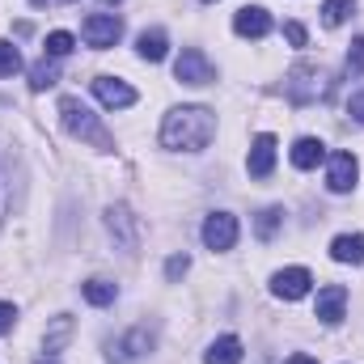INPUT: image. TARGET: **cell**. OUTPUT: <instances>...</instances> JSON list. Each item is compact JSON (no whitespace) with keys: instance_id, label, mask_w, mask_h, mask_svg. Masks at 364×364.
<instances>
[{"instance_id":"6da1fadb","label":"cell","mask_w":364,"mask_h":364,"mask_svg":"<svg viewBox=\"0 0 364 364\" xmlns=\"http://www.w3.org/2000/svg\"><path fill=\"white\" fill-rule=\"evenodd\" d=\"M216 136V114L208 106H178L161 123V144L174 153H199Z\"/></svg>"},{"instance_id":"7a4b0ae2","label":"cell","mask_w":364,"mask_h":364,"mask_svg":"<svg viewBox=\"0 0 364 364\" xmlns=\"http://www.w3.org/2000/svg\"><path fill=\"white\" fill-rule=\"evenodd\" d=\"M60 119H64V127H68L73 136L90 140L93 149H114L110 132L102 127V119L93 114V110L85 106V102H81V97H60Z\"/></svg>"},{"instance_id":"3957f363","label":"cell","mask_w":364,"mask_h":364,"mask_svg":"<svg viewBox=\"0 0 364 364\" xmlns=\"http://www.w3.org/2000/svg\"><path fill=\"white\" fill-rule=\"evenodd\" d=\"M284 93H288V102L309 106V102H318V97L331 93V77H326V68H318V64H296V68L288 73V81H284Z\"/></svg>"},{"instance_id":"277c9868","label":"cell","mask_w":364,"mask_h":364,"mask_svg":"<svg viewBox=\"0 0 364 364\" xmlns=\"http://www.w3.org/2000/svg\"><path fill=\"white\" fill-rule=\"evenodd\" d=\"M174 77H178L182 85H212L216 81V68H212V60L199 47H186L178 55V64H174Z\"/></svg>"},{"instance_id":"5b68a950","label":"cell","mask_w":364,"mask_h":364,"mask_svg":"<svg viewBox=\"0 0 364 364\" xmlns=\"http://www.w3.org/2000/svg\"><path fill=\"white\" fill-rule=\"evenodd\" d=\"M81 34H85V43H90V47L106 51V47H114V43L123 38V21H119L114 13H90V17H85V26H81Z\"/></svg>"},{"instance_id":"8992f818","label":"cell","mask_w":364,"mask_h":364,"mask_svg":"<svg viewBox=\"0 0 364 364\" xmlns=\"http://www.w3.org/2000/svg\"><path fill=\"white\" fill-rule=\"evenodd\" d=\"M149 348H153V335L140 326V331H127L123 339H110V343H106V360L110 364H132V360H140Z\"/></svg>"},{"instance_id":"52a82bcc","label":"cell","mask_w":364,"mask_h":364,"mask_svg":"<svg viewBox=\"0 0 364 364\" xmlns=\"http://www.w3.org/2000/svg\"><path fill=\"white\" fill-rule=\"evenodd\" d=\"M233 242H237V216L212 212V216L203 220V246H208V250H233Z\"/></svg>"},{"instance_id":"ba28073f","label":"cell","mask_w":364,"mask_h":364,"mask_svg":"<svg viewBox=\"0 0 364 364\" xmlns=\"http://www.w3.org/2000/svg\"><path fill=\"white\" fill-rule=\"evenodd\" d=\"M360 178V161L352 157V153H335L331 157V166H326V186L335 191V195H348L352 186Z\"/></svg>"},{"instance_id":"9c48e42d","label":"cell","mask_w":364,"mask_h":364,"mask_svg":"<svg viewBox=\"0 0 364 364\" xmlns=\"http://www.w3.org/2000/svg\"><path fill=\"white\" fill-rule=\"evenodd\" d=\"M93 93H97V102L110 106V110L136 106V90H132L127 81H119V77H97V81H93Z\"/></svg>"},{"instance_id":"30bf717a","label":"cell","mask_w":364,"mask_h":364,"mask_svg":"<svg viewBox=\"0 0 364 364\" xmlns=\"http://www.w3.org/2000/svg\"><path fill=\"white\" fill-rule=\"evenodd\" d=\"M309 284H314V275L305 272V267H284V272L272 275V292L284 296V301H301L309 292Z\"/></svg>"},{"instance_id":"8fae6325","label":"cell","mask_w":364,"mask_h":364,"mask_svg":"<svg viewBox=\"0 0 364 364\" xmlns=\"http://www.w3.org/2000/svg\"><path fill=\"white\" fill-rule=\"evenodd\" d=\"M233 30L242 38H263V34H272V13L259 9V4H246V9L233 13Z\"/></svg>"},{"instance_id":"7c38bea8","label":"cell","mask_w":364,"mask_h":364,"mask_svg":"<svg viewBox=\"0 0 364 364\" xmlns=\"http://www.w3.org/2000/svg\"><path fill=\"white\" fill-rule=\"evenodd\" d=\"M343 305H348V288H343V284L322 288V292H318V322L339 326V322H343Z\"/></svg>"},{"instance_id":"4fadbf2b","label":"cell","mask_w":364,"mask_h":364,"mask_svg":"<svg viewBox=\"0 0 364 364\" xmlns=\"http://www.w3.org/2000/svg\"><path fill=\"white\" fill-rule=\"evenodd\" d=\"M275 170V136H255V144H250V174L255 178H267Z\"/></svg>"},{"instance_id":"5bb4252c","label":"cell","mask_w":364,"mask_h":364,"mask_svg":"<svg viewBox=\"0 0 364 364\" xmlns=\"http://www.w3.org/2000/svg\"><path fill=\"white\" fill-rule=\"evenodd\" d=\"M106 225H110V233H119V242H123L127 250H136L140 225H136V216H132L127 208H110V212H106Z\"/></svg>"},{"instance_id":"9a60e30c","label":"cell","mask_w":364,"mask_h":364,"mask_svg":"<svg viewBox=\"0 0 364 364\" xmlns=\"http://www.w3.org/2000/svg\"><path fill=\"white\" fill-rule=\"evenodd\" d=\"M136 51H140V60L161 64V60L170 55V38H166V30H144V34L136 38Z\"/></svg>"},{"instance_id":"2e32d148","label":"cell","mask_w":364,"mask_h":364,"mask_svg":"<svg viewBox=\"0 0 364 364\" xmlns=\"http://www.w3.org/2000/svg\"><path fill=\"white\" fill-rule=\"evenodd\" d=\"M318 161H326V144L314 140V136H301V140L292 144V166H296V170H314Z\"/></svg>"},{"instance_id":"e0dca14e","label":"cell","mask_w":364,"mask_h":364,"mask_svg":"<svg viewBox=\"0 0 364 364\" xmlns=\"http://www.w3.org/2000/svg\"><path fill=\"white\" fill-rule=\"evenodd\" d=\"M331 259L335 263H364V233H343L331 242Z\"/></svg>"},{"instance_id":"ac0fdd59","label":"cell","mask_w":364,"mask_h":364,"mask_svg":"<svg viewBox=\"0 0 364 364\" xmlns=\"http://www.w3.org/2000/svg\"><path fill=\"white\" fill-rule=\"evenodd\" d=\"M208 364H242V339L237 335H220L212 348H208Z\"/></svg>"},{"instance_id":"d6986e66","label":"cell","mask_w":364,"mask_h":364,"mask_svg":"<svg viewBox=\"0 0 364 364\" xmlns=\"http://www.w3.org/2000/svg\"><path fill=\"white\" fill-rule=\"evenodd\" d=\"M55 81H60V68H55V60H51V55H43V60L30 68V90L43 93V90H51Z\"/></svg>"},{"instance_id":"ffe728a7","label":"cell","mask_w":364,"mask_h":364,"mask_svg":"<svg viewBox=\"0 0 364 364\" xmlns=\"http://www.w3.org/2000/svg\"><path fill=\"white\" fill-rule=\"evenodd\" d=\"M81 292H85V301H90V305H114V296H119V288H114L110 279H90Z\"/></svg>"},{"instance_id":"44dd1931","label":"cell","mask_w":364,"mask_h":364,"mask_svg":"<svg viewBox=\"0 0 364 364\" xmlns=\"http://www.w3.org/2000/svg\"><path fill=\"white\" fill-rule=\"evenodd\" d=\"M279 225H284V208H263V212H259V220H255V233H259L263 242H272Z\"/></svg>"},{"instance_id":"7402d4cb","label":"cell","mask_w":364,"mask_h":364,"mask_svg":"<svg viewBox=\"0 0 364 364\" xmlns=\"http://www.w3.org/2000/svg\"><path fill=\"white\" fill-rule=\"evenodd\" d=\"M73 47H77V38H73L68 30H51V34H47V55H51V60L73 55Z\"/></svg>"},{"instance_id":"603a6c76","label":"cell","mask_w":364,"mask_h":364,"mask_svg":"<svg viewBox=\"0 0 364 364\" xmlns=\"http://www.w3.org/2000/svg\"><path fill=\"white\" fill-rule=\"evenodd\" d=\"M348 13H352V0H326V4H322V26L335 30V26L348 21Z\"/></svg>"},{"instance_id":"cb8c5ba5","label":"cell","mask_w":364,"mask_h":364,"mask_svg":"<svg viewBox=\"0 0 364 364\" xmlns=\"http://www.w3.org/2000/svg\"><path fill=\"white\" fill-rule=\"evenodd\" d=\"M17 68H21V51L9 38H0V77H13Z\"/></svg>"},{"instance_id":"d4e9b609","label":"cell","mask_w":364,"mask_h":364,"mask_svg":"<svg viewBox=\"0 0 364 364\" xmlns=\"http://www.w3.org/2000/svg\"><path fill=\"white\" fill-rule=\"evenodd\" d=\"M68 335H73V318H68V314H60V318H55V331L47 335V356H51V352H60V343H64Z\"/></svg>"},{"instance_id":"484cf974","label":"cell","mask_w":364,"mask_h":364,"mask_svg":"<svg viewBox=\"0 0 364 364\" xmlns=\"http://www.w3.org/2000/svg\"><path fill=\"white\" fill-rule=\"evenodd\" d=\"M348 73L364 77V38H352V51H348Z\"/></svg>"},{"instance_id":"4316f807","label":"cell","mask_w":364,"mask_h":364,"mask_svg":"<svg viewBox=\"0 0 364 364\" xmlns=\"http://www.w3.org/2000/svg\"><path fill=\"white\" fill-rule=\"evenodd\" d=\"M9 199H13V186H9V174H4V166H0V220L9 216Z\"/></svg>"},{"instance_id":"83f0119b","label":"cell","mask_w":364,"mask_h":364,"mask_svg":"<svg viewBox=\"0 0 364 364\" xmlns=\"http://www.w3.org/2000/svg\"><path fill=\"white\" fill-rule=\"evenodd\" d=\"M186 267H191V259H186V255H174V259L166 263V275H170V279H182V275H186Z\"/></svg>"},{"instance_id":"f1b7e54d","label":"cell","mask_w":364,"mask_h":364,"mask_svg":"<svg viewBox=\"0 0 364 364\" xmlns=\"http://www.w3.org/2000/svg\"><path fill=\"white\" fill-rule=\"evenodd\" d=\"M284 38H288L292 47H305V26H301V21H288V26H284Z\"/></svg>"},{"instance_id":"f546056e","label":"cell","mask_w":364,"mask_h":364,"mask_svg":"<svg viewBox=\"0 0 364 364\" xmlns=\"http://www.w3.org/2000/svg\"><path fill=\"white\" fill-rule=\"evenodd\" d=\"M13 322H17V309H13L9 301H0V335H9V331H13Z\"/></svg>"},{"instance_id":"4dcf8cb0","label":"cell","mask_w":364,"mask_h":364,"mask_svg":"<svg viewBox=\"0 0 364 364\" xmlns=\"http://www.w3.org/2000/svg\"><path fill=\"white\" fill-rule=\"evenodd\" d=\"M348 114H352L356 123H364V90L352 93V102H348Z\"/></svg>"},{"instance_id":"1f68e13d","label":"cell","mask_w":364,"mask_h":364,"mask_svg":"<svg viewBox=\"0 0 364 364\" xmlns=\"http://www.w3.org/2000/svg\"><path fill=\"white\" fill-rule=\"evenodd\" d=\"M284 364H318V360H314V356H305V352H296V356H288Z\"/></svg>"},{"instance_id":"d6a6232c","label":"cell","mask_w":364,"mask_h":364,"mask_svg":"<svg viewBox=\"0 0 364 364\" xmlns=\"http://www.w3.org/2000/svg\"><path fill=\"white\" fill-rule=\"evenodd\" d=\"M30 4H34V9H43V4H55V0H30Z\"/></svg>"},{"instance_id":"836d02e7","label":"cell","mask_w":364,"mask_h":364,"mask_svg":"<svg viewBox=\"0 0 364 364\" xmlns=\"http://www.w3.org/2000/svg\"><path fill=\"white\" fill-rule=\"evenodd\" d=\"M38 364H55V360H38Z\"/></svg>"},{"instance_id":"e575fe53","label":"cell","mask_w":364,"mask_h":364,"mask_svg":"<svg viewBox=\"0 0 364 364\" xmlns=\"http://www.w3.org/2000/svg\"><path fill=\"white\" fill-rule=\"evenodd\" d=\"M102 4H114V0H102Z\"/></svg>"},{"instance_id":"d590c367","label":"cell","mask_w":364,"mask_h":364,"mask_svg":"<svg viewBox=\"0 0 364 364\" xmlns=\"http://www.w3.org/2000/svg\"><path fill=\"white\" fill-rule=\"evenodd\" d=\"M203 4H212V0H203Z\"/></svg>"}]
</instances>
